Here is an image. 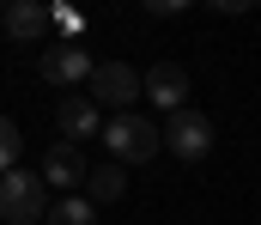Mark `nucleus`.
I'll return each instance as SVG.
<instances>
[{
    "label": "nucleus",
    "mask_w": 261,
    "mask_h": 225,
    "mask_svg": "<svg viewBox=\"0 0 261 225\" xmlns=\"http://www.w3.org/2000/svg\"><path fill=\"white\" fill-rule=\"evenodd\" d=\"M97 140L110 146V164H122V170H128V164H152L158 146H164V140H158V122H152V116H134V110L110 116Z\"/></svg>",
    "instance_id": "obj_1"
},
{
    "label": "nucleus",
    "mask_w": 261,
    "mask_h": 225,
    "mask_svg": "<svg viewBox=\"0 0 261 225\" xmlns=\"http://www.w3.org/2000/svg\"><path fill=\"white\" fill-rule=\"evenodd\" d=\"M49 213V189H43V177L37 170H6L0 177V225H37Z\"/></svg>",
    "instance_id": "obj_2"
},
{
    "label": "nucleus",
    "mask_w": 261,
    "mask_h": 225,
    "mask_svg": "<svg viewBox=\"0 0 261 225\" xmlns=\"http://www.w3.org/2000/svg\"><path fill=\"white\" fill-rule=\"evenodd\" d=\"M158 140H164V152H176L182 164H200V158L213 152V116H200L195 104H182L176 116H164Z\"/></svg>",
    "instance_id": "obj_3"
},
{
    "label": "nucleus",
    "mask_w": 261,
    "mask_h": 225,
    "mask_svg": "<svg viewBox=\"0 0 261 225\" xmlns=\"http://www.w3.org/2000/svg\"><path fill=\"white\" fill-rule=\"evenodd\" d=\"M85 85H91L85 97H91L97 110H116V116H122V110L134 104V97H140V73H134L128 61H97Z\"/></svg>",
    "instance_id": "obj_4"
},
{
    "label": "nucleus",
    "mask_w": 261,
    "mask_h": 225,
    "mask_svg": "<svg viewBox=\"0 0 261 225\" xmlns=\"http://www.w3.org/2000/svg\"><path fill=\"white\" fill-rule=\"evenodd\" d=\"M140 97H152L164 116H176V110L189 104V67H176V61L146 67V73H140Z\"/></svg>",
    "instance_id": "obj_5"
},
{
    "label": "nucleus",
    "mask_w": 261,
    "mask_h": 225,
    "mask_svg": "<svg viewBox=\"0 0 261 225\" xmlns=\"http://www.w3.org/2000/svg\"><path fill=\"white\" fill-rule=\"evenodd\" d=\"M91 49H79V43H55V49H43L37 55V73L49 79V85H79V79H91Z\"/></svg>",
    "instance_id": "obj_6"
},
{
    "label": "nucleus",
    "mask_w": 261,
    "mask_h": 225,
    "mask_svg": "<svg viewBox=\"0 0 261 225\" xmlns=\"http://www.w3.org/2000/svg\"><path fill=\"white\" fill-rule=\"evenodd\" d=\"M55 128H61L67 146H85V140L103 134V110H97L91 97H61V104H55Z\"/></svg>",
    "instance_id": "obj_7"
},
{
    "label": "nucleus",
    "mask_w": 261,
    "mask_h": 225,
    "mask_svg": "<svg viewBox=\"0 0 261 225\" xmlns=\"http://www.w3.org/2000/svg\"><path fill=\"white\" fill-rule=\"evenodd\" d=\"M37 177H43V189H67V195L85 189V158H79V146H67V140H61V146H49Z\"/></svg>",
    "instance_id": "obj_8"
},
{
    "label": "nucleus",
    "mask_w": 261,
    "mask_h": 225,
    "mask_svg": "<svg viewBox=\"0 0 261 225\" xmlns=\"http://www.w3.org/2000/svg\"><path fill=\"white\" fill-rule=\"evenodd\" d=\"M0 37L43 43V37H49V6H37V0H18V6H6V12H0Z\"/></svg>",
    "instance_id": "obj_9"
},
{
    "label": "nucleus",
    "mask_w": 261,
    "mask_h": 225,
    "mask_svg": "<svg viewBox=\"0 0 261 225\" xmlns=\"http://www.w3.org/2000/svg\"><path fill=\"white\" fill-rule=\"evenodd\" d=\"M128 195V170L122 164H97V170H85V201L97 207V201H122Z\"/></svg>",
    "instance_id": "obj_10"
},
{
    "label": "nucleus",
    "mask_w": 261,
    "mask_h": 225,
    "mask_svg": "<svg viewBox=\"0 0 261 225\" xmlns=\"http://www.w3.org/2000/svg\"><path fill=\"white\" fill-rule=\"evenodd\" d=\"M43 225H97V207L85 195H55L49 213H43Z\"/></svg>",
    "instance_id": "obj_11"
},
{
    "label": "nucleus",
    "mask_w": 261,
    "mask_h": 225,
    "mask_svg": "<svg viewBox=\"0 0 261 225\" xmlns=\"http://www.w3.org/2000/svg\"><path fill=\"white\" fill-rule=\"evenodd\" d=\"M18 152H24L18 122H12V116H0V177H6V170H18Z\"/></svg>",
    "instance_id": "obj_12"
},
{
    "label": "nucleus",
    "mask_w": 261,
    "mask_h": 225,
    "mask_svg": "<svg viewBox=\"0 0 261 225\" xmlns=\"http://www.w3.org/2000/svg\"><path fill=\"white\" fill-rule=\"evenodd\" d=\"M49 31H61V43H73V37L85 31V12H73V6H49Z\"/></svg>",
    "instance_id": "obj_13"
}]
</instances>
